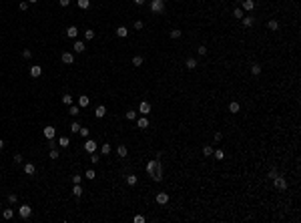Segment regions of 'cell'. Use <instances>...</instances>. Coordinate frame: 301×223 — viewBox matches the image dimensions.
I'll list each match as a JSON object with an SVG mask.
<instances>
[{"label": "cell", "instance_id": "obj_1", "mask_svg": "<svg viewBox=\"0 0 301 223\" xmlns=\"http://www.w3.org/2000/svg\"><path fill=\"white\" fill-rule=\"evenodd\" d=\"M273 185H275V189H279V191L287 189V181H285V177H281V175L273 177Z\"/></svg>", "mask_w": 301, "mask_h": 223}, {"label": "cell", "instance_id": "obj_2", "mask_svg": "<svg viewBox=\"0 0 301 223\" xmlns=\"http://www.w3.org/2000/svg\"><path fill=\"white\" fill-rule=\"evenodd\" d=\"M159 169H163V167H161V161H149V163H147V173H149L151 177H153Z\"/></svg>", "mask_w": 301, "mask_h": 223}, {"label": "cell", "instance_id": "obj_3", "mask_svg": "<svg viewBox=\"0 0 301 223\" xmlns=\"http://www.w3.org/2000/svg\"><path fill=\"white\" fill-rule=\"evenodd\" d=\"M18 215L22 217V219H28V217L32 215V207H30V205H20L18 207Z\"/></svg>", "mask_w": 301, "mask_h": 223}, {"label": "cell", "instance_id": "obj_4", "mask_svg": "<svg viewBox=\"0 0 301 223\" xmlns=\"http://www.w3.org/2000/svg\"><path fill=\"white\" fill-rule=\"evenodd\" d=\"M151 10L153 12H163L165 10V0H153L151 2Z\"/></svg>", "mask_w": 301, "mask_h": 223}, {"label": "cell", "instance_id": "obj_5", "mask_svg": "<svg viewBox=\"0 0 301 223\" xmlns=\"http://www.w3.org/2000/svg\"><path fill=\"white\" fill-rule=\"evenodd\" d=\"M139 113H140V115H145V117H147L149 113H151V103L143 101V103L139 105Z\"/></svg>", "mask_w": 301, "mask_h": 223}, {"label": "cell", "instance_id": "obj_6", "mask_svg": "<svg viewBox=\"0 0 301 223\" xmlns=\"http://www.w3.org/2000/svg\"><path fill=\"white\" fill-rule=\"evenodd\" d=\"M42 135H44V137L48 139V141H50V139H54V135H56V129L48 125V127H44V131H42Z\"/></svg>", "mask_w": 301, "mask_h": 223}, {"label": "cell", "instance_id": "obj_7", "mask_svg": "<svg viewBox=\"0 0 301 223\" xmlns=\"http://www.w3.org/2000/svg\"><path fill=\"white\" fill-rule=\"evenodd\" d=\"M155 201L159 203V205H165V203H169V195H167V193H157Z\"/></svg>", "mask_w": 301, "mask_h": 223}, {"label": "cell", "instance_id": "obj_8", "mask_svg": "<svg viewBox=\"0 0 301 223\" xmlns=\"http://www.w3.org/2000/svg\"><path fill=\"white\" fill-rule=\"evenodd\" d=\"M40 74H42V68H40L38 64H32V67H30V76H32V79H38Z\"/></svg>", "mask_w": 301, "mask_h": 223}, {"label": "cell", "instance_id": "obj_9", "mask_svg": "<svg viewBox=\"0 0 301 223\" xmlns=\"http://www.w3.org/2000/svg\"><path fill=\"white\" fill-rule=\"evenodd\" d=\"M66 36L68 38H76V36H78V28L76 26H68L66 28Z\"/></svg>", "mask_w": 301, "mask_h": 223}, {"label": "cell", "instance_id": "obj_10", "mask_svg": "<svg viewBox=\"0 0 301 223\" xmlns=\"http://www.w3.org/2000/svg\"><path fill=\"white\" fill-rule=\"evenodd\" d=\"M84 149H87L88 153H94V151H96V143H94L93 139H88V141L84 143Z\"/></svg>", "mask_w": 301, "mask_h": 223}, {"label": "cell", "instance_id": "obj_11", "mask_svg": "<svg viewBox=\"0 0 301 223\" xmlns=\"http://www.w3.org/2000/svg\"><path fill=\"white\" fill-rule=\"evenodd\" d=\"M241 22H243V26H253V24H255V18H253V16H243V18H241Z\"/></svg>", "mask_w": 301, "mask_h": 223}, {"label": "cell", "instance_id": "obj_12", "mask_svg": "<svg viewBox=\"0 0 301 223\" xmlns=\"http://www.w3.org/2000/svg\"><path fill=\"white\" fill-rule=\"evenodd\" d=\"M117 36H120V38H127V36H128V28H127V26H119V28H117Z\"/></svg>", "mask_w": 301, "mask_h": 223}, {"label": "cell", "instance_id": "obj_13", "mask_svg": "<svg viewBox=\"0 0 301 223\" xmlns=\"http://www.w3.org/2000/svg\"><path fill=\"white\" fill-rule=\"evenodd\" d=\"M88 105H90V99H88V97H84V95H82V97H78V107H80V109L88 107Z\"/></svg>", "mask_w": 301, "mask_h": 223}, {"label": "cell", "instance_id": "obj_14", "mask_svg": "<svg viewBox=\"0 0 301 223\" xmlns=\"http://www.w3.org/2000/svg\"><path fill=\"white\" fill-rule=\"evenodd\" d=\"M137 127H139V129H147V127H149V119H147L145 115H143V117L139 119V121H137Z\"/></svg>", "mask_w": 301, "mask_h": 223}, {"label": "cell", "instance_id": "obj_15", "mask_svg": "<svg viewBox=\"0 0 301 223\" xmlns=\"http://www.w3.org/2000/svg\"><path fill=\"white\" fill-rule=\"evenodd\" d=\"M241 6H243V10H253L255 2H253V0H243V2H241Z\"/></svg>", "mask_w": 301, "mask_h": 223}, {"label": "cell", "instance_id": "obj_16", "mask_svg": "<svg viewBox=\"0 0 301 223\" xmlns=\"http://www.w3.org/2000/svg\"><path fill=\"white\" fill-rule=\"evenodd\" d=\"M117 155H119V157H127L128 155V149L125 147V145H119V147H117Z\"/></svg>", "mask_w": 301, "mask_h": 223}, {"label": "cell", "instance_id": "obj_17", "mask_svg": "<svg viewBox=\"0 0 301 223\" xmlns=\"http://www.w3.org/2000/svg\"><path fill=\"white\" fill-rule=\"evenodd\" d=\"M62 62H66V64H72L74 62V56L70 52H62Z\"/></svg>", "mask_w": 301, "mask_h": 223}, {"label": "cell", "instance_id": "obj_18", "mask_svg": "<svg viewBox=\"0 0 301 223\" xmlns=\"http://www.w3.org/2000/svg\"><path fill=\"white\" fill-rule=\"evenodd\" d=\"M94 115H96V119H102V117L107 115V109H105L102 105H100V107H96V111H94Z\"/></svg>", "mask_w": 301, "mask_h": 223}, {"label": "cell", "instance_id": "obj_19", "mask_svg": "<svg viewBox=\"0 0 301 223\" xmlns=\"http://www.w3.org/2000/svg\"><path fill=\"white\" fill-rule=\"evenodd\" d=\"M239 111H241V105H239V103H229V113H239Z\"/></svg>", "mask_w": 301, "mask_h": 223}, {"label": "cell", "instance_id": "obj_20", "mask_svg": "<svg viewBox=\"0 0 301 223\" xmlns=\"http://www.w3.org/2000/svg\"><path fill=\"white\" fill-rule=\"evenodd\" d=\"M34 171H36V167H34L32 163H26V165H24V173H26V175H34Z\"/></svg>", "mask_w": 301, "mask_h": 223}, {"label": "cell", "instance_id": "obj_21", "mask_svg": "<svg viewBox=\"0 0 301 223\" xmlns=\"http://www.w3.org/2000/svg\"><path fill=\"white\" fill-rule=\"evenodd\" d=\"M58 145H60L62 149H66L68 145H70V139H68V137H60V139H58Z\"/></svg>", "mask_w": 301, "mask_h": 223}, {"label": "cell", "instance_id": "obj_22", "mask_svg": "<svg viewBox=\"0 0 301 223\" xmlns=\"http://www.w3.org/2000/svg\"><path fill=\"white\" fill-rule=\"evenodd\" d=\"M74 50H76V52H82V50H84V48H87V46H84V42H82V40H76V42H74Z\"/></svg>", "mask_w": 301, "mask_h": 223}, {"label": "cell", "instance_id": "obj_23", "mask_svg": "<svg viewBox=\"0 0 301 223\" xmlns=\"http://www.w3.org/2000/svg\"><path fill=\"white\" fill-rule=\"evenodd\" d=\"M137 181H139V177H137V175H128L127 177V185H131V187L137 185Z\"/></svg>", "mask_w": 301, "mask_h": 223}, {"label": "cell", "instance_id": "obj_24", "mask_svg": "<svg viewBox=\"0 0 301 223\" xmlns=\"http://www.w3.org/2000/svg\"><path fill=\"white\" fill-rule=\"evenodd\" d=\"M185 67H187L189 70H193V68L197 67V61H195V58H187V62H185Z\"/></svg>", "mask_w": 301, "mask_h": 223}, {"label": "cell", "instance_id": "obj_25", "mask_svg": "<svg viewBox=\"0 0 301 223\" xmlns=\"http://www.w3.org/2000/svg\"><path fill=\"white\" fill-rule=\"evenodd\" d=\"M76 4H78V8H82V10H84V8L90 6V0H76Z\"/></svg>", "mask_w": 301, "mask_h": 223}, {"label": "cell", "instance_id": "obj_26", "mask_svg": "<svg viewBox=\"0 0 301 223\" xmlns=\"http://www.w3.org/2000/svg\"><path fill=\"white\" fill-rule=\"evenodd\" d=\"M203 155L211 157V155H213V147H211V145H205V147H203Z\"/></svg>", "mask_w": 301, "mask_h": 223}, {"label": "cell", "instance_id": "obj_27", "mask_svg": "<svg viewBox=\"0 0 301 223\" xmlns=\"http://www.w3.org/2000/svg\"><path fill=\"white\" fill-rule=\"evenodd\" d=\"M233 16H235V18H239V20H241V18L245 16V14H243V8H239V6H237V8H235V10H233Z\"/></svg>", "mask_w": 301, "mask_h": 223}, {"label": "cell", "instance_id": "obj_28", "mask_svg": "<svg viewBox=\"0 0 301 223\" xmlns=\"http://www.w3.org/2000/svg\"><path fill=\"white\" fill-rule=\"evenodd\" d=\"M68 113H70L72 117H76L80 113V107H78V105H70V111H68Z\"/></svg>", "mask_w": 301, "mask_h": 223}, {"label": "cell", "instance_id": "obj_29", "mask_svg": "<svg viewBox=\"0 0 301 223\" xmlns=\"http://www.w3.org/2000/svg\"><path fill=\"white\" fill-rule=\"evenodd\" d=\"M84 38H87V40H93V38H94V30H93V28L84 30Z\"/></svg>", "mask_w": 301, "mask_h": 223}, {"label": "cell", "instance_id": "obj_30", "mask_svg": "<svg viewBox=\"0 0 301 223\" xmlns=\"http://www.w3.org/2000/svg\"><path fill=\"white\" fill-rule=\"evenodd\" d=\"M267 26L271 28V30H279V22H277V20H269Z\"/></svg>", "mask_w": 301, "mask_h": 223}, {"label": "cell", "instance_id": "obj_31", "mask_svg": "<svg viewBox=\"0 0 301 223\" xmlns=\"http://www.w3.org/2000/svg\"><path fill=\"white\" fill-rule=\"evenodd\" d=\"M12 215H14L12 209H4L2 211V217H4V219H12Z\"/></svg>", "mask_w": 301, "mask_h": 223}, {"label": "cell", "instance_id": "obj_32", "mask_svg": "<svg viewBox=\"0 0 301 223\" xmlns=\"http://www.w3.org/2000/svg\"><path fill=\"white\" fill-rule=\"evenodd\" d=\"M72 195H74V197H80V195H82V187H80V185H74Z\"/></svg>", "mask_w": 301, "mask_h": 223}, {"label": "cell", "instance_id": "obj_33", "mask_svg": "<svg viewBox=\"0 0 301 223\" xmlns=\"http://www.w3.org/2000/svg\"><path fill=\"white\" fill-rule=\"evenodd\" d=\"M100 153H102V155H108V153H111V145H108V143H105V145L100 147Z\"/></svg>", "mask_w": 301, "mask_h": 223}, {"label": "cell", "instance_id": "obj_34", "mask_svg": "<svg viewBox=\"0 0 301 223\" xmlns=\"http://www.w3.org/2000/svg\"><path fill=\"white\" fill-rule=\"evenodd\" d=\"M213 153H215V159H219V161H221V159H225V151H221V149H219V151H213Z\"/></svg>", "mask_w": 301, "mask_h": 223}, {"label": "cell", "instance_id": "obj_35", "mask_svg": "<svg viewBox=\"0 0 301 223\" xmlns=\"http://www.w3.org/2000/svg\"><path fill=\"white\" fill-rule=\"evenodd\" d=\"M143 64V56H134L133 58V67H140Z\"/></svg>", "mask_w": 301, "mask_h": 223}, {"label": "cell", "instance_id": "obj_36", "mask_svg": "<svg viewBox=\"0 0 301 223\" xmlns=\"http://www.w3.org/2000/svg\"><path fill=\"white\" fill-rule=\"evenodd\" d=\"M125 117H127L128 121H134V119H137V111H128V113H127Z\"/></svg>", "mask_w": 301, "mask_h": 223}, {"label": "cell", "instance_id": "obj_37", "mask_svg": "<svg viewBox=\"0 0 301 223\" xmlns=\"http://www.w3.org/2000/svg\"><path fill=\"white\" fill-rule=\"evenodd\" d=\"M181 34H183L181 30H171V32H169V36H171V38H181Z\"/></svg>", "mask_w": 301, "mask_h": 223}, {"label": "cell", "instance_id": "obj_38", "mask_svg": "<svg viewBox=\"0 0 301 223\" xmlns=\"http://www.w3.org/2000/svg\"><path fill=\"white\" fill-rule=\"evenodd\" d=\"M251 73H253L255 76H257V74L261 73V64H253V67H251Z\"/></svg>", "mask_w": 301, "mask_h": 223}, {"label": "cell", "instance_id": "obj_39", "mask_svg": "<svg viewBox=\"0 0 301 223\" xmlns=\"http://www.w3.org/2000/svg\"><path fill=\"white\" fill-rule=\"evenodd\" d=\"M62 103H64V105H72V97L64 95V97H62Z\"/></svg>", "mask_w": 301, "mask_h": 223}, {"label": "cell", "instance_id": "obj_40", "mask_svg": "<svg viewBox=\"0 0 301 223\" xmlns=\"http://www.w3.org/2000/svg\"><path fill=\"white\" fill-rule=\"evenodd\" d=\"M84 177H87V179H94V177H96V173H94L93 169H88L87 173H84Z\"/></svg>", "mask_w": 301, "mask_h": 223}, {"label": "cell", "instance_id": "obj_41", "mask_svg": "<svg viewBox=\"0 0 301 223\" xmlns=\"http://www.w3.org/2000/svg\"><path fill=\"white\" fill-rule=\"evenodd\" d=\"M70 131H72V133H78V131H80V125H78V123H72V125H70Z\"/></svg>", "mask_w": 301, "mask_h": 223}, {"label": "cell", "instance_id": "obj_42", "mask_svg": "<svg viewBox=\"0 0 301 223\" xmlns=\"http://www.w3.org/2000/svg\"><path fill=\"white\" fill-rule=\"evenodd\" d=\"M90 163H94V165L99 163V155H96V151H94V153H90Z\"/></svg>", "mask_w": 301, "mask_h": 223}, {"label": "cell", "instance_id": "obj_43", "mask_svg": "<svg viewBox=\"0 0 301 223\" xmlns=\"http://www.w3.org/2000/svg\"><path fill=\"white\" fill-rule=\"evenodd\" d=\"M50 159H58V151H56V149H50Z\"/></svg>", "mask_w": 301, "mask_h": 223}, {"label": "cell", "instance_id": "obj_44", "mask_svg": "<svg viewBox=\"0 0 301 223\" xmlns=\"http://www.w3.org/2000/svg\"><path fill=\"white\" fill-rule=\"evenodd\" d=\"M80 181H82V177H80V175H74V177H72V183H74V185H80Z\"/></svg>", "mask_w": 301, "mask_h": 223}, {"label": "cell", "instance_id": "obj_45", "mask_svg": "<svg viewBox=\"0 0 301 223\" xmlns=\"http://www.w3.org/2000/svg\"><path fill=\"white\" fill-rule=\"evenodd\" d=\"M22 56H24V58H30V56H32V52H30L28 48H24V50H22Z\"/></svg>", "mask_w": 301, "mask_h": 223}, {"label": "cell", "instance_id": "obj_46", "mask_svg": "<svg viewBox=\"0 0 301 223\" xmlns=\"http://www.w3.org/2000/svg\"><path fill=\"white\" fill-rule=\"evenodd\" d=\"M58 4H60L62 8H66L68 4H70V0H58Z\"/></svg>", "mask_w": 301, "mask_h": 223}, {"label": "cell", "instance_id": "obj_47", "mask_svg": "<svg viewBox=\"0 0 301 223\" xmlns=\"http://www.w3.org/2000/svg\"><path fill=\"white\" fill-rule=\"evenodd\" d=\"M134 30H143V22H140V20L134 22Z\"/></svg>", "mask_w": 301, "mask_h": 223}, {"label": "cell", "instance_id": "obj_48", "mask_svg": "<svg viewBox=\"0 0 301 223\" xmlns=\"http://www.w3.org/2000/svg\"><path fill=\"white\" fill-rule=\"evenodd\" d=\"M197 50H199V54H203V56L207 54V46H199V48H197Z\"/></svg>", "mask_w": 301, "mask_h": 223}, {"label": "cell", "instance_id": "obj_49", "mask_svg": "<svg viewBox=\"0 0 301 223\" xmlns=\"http://www.w3.org/2000/svg\"><path fill=\"white\" fill-rule=\"evenodd\" d=\"M16 199H18V197L14 195V193H10V195H8V201H10V203H16Z\"/></svg>", "mask_w": 301, "mask_h": 223}, {"label": "cell", "instance_id": "obj_50", "mask_svg": "<svg viewBox=\"0 0 301 223\" xmlns=\"http://www.w3.org/2000/svg\"><path fill=\"white\" fill-rule=\"evenodd\" d=\"M145 221V217L143 215H134V223H143Z\"/></svg>", "mask_w": 301, "mask_h": 223}, {"label": "cell", "instance_id": "obj_51", "mask_svg": "<svg viewBox=\"0 0 301 223\" xmlns=\"http://www.w3.org/2000/svg\"><path fill=\"white\" fill-rule=\"evenodd\" d=\"M78 133H80L82 137H88V129H82V127H80V131H78Z\"/></svg>", "mask_w": 301, "mask_h": 223}, {"label": "cell", "instance_id": "obj_52", "mask_svg": "<svg viewBox=\"0 0 301 223\" xmlns=\"http://www.w3.org/2000/svg\"><path fill=\"white\" fill-rule=\"evenodd\" d=\"M277 175H279V173H277V169H271V173H269V177L273 179V177H277Z\"/></svg>", "mask_w": 301, "mask_h": 223}, {"label": "cell", "instance_id": "obj_53", "mask_svg": "<svg viewBox=\"0 0 301 223\" xmlns=\"http://www.w3.org/2000/svg\"><path fill=\"white\" fill-rule=\"evenodd\" d=\"M14 161H16V163H22V155H20V153H18V155H14Z\"/></svg>", "mask_w": 301, "mask_h": 223}, {"label": "cell", "instance_id": "obj_54", "mask_svg": "<svg viewBox=\"0 0 301 223\" xmlns=\"http://www.w3.org/2000/svg\"><path fill=\"white\" fill-rule=\"evenodd\" d=\"M28 8V2H20V10H26Z\"/></svg>", "mask_w": 301, "mask_h": 223}, {"label": "cell", "instance_id": "obj_55", "mask_svg": "<svg viewBox=\"0 0 301 223\" xmlns=\"http://www.w3.org/2000/svg\"><path fill=\"white\" fill-rule=\"evenodd\" d=\"M133 2H134V4H139V6H143V4H145V0H133Z\"/></svg>", "mask_w": 301, "mask_h": 223}, {"label": "cell", "instance_id": "obj_56", "mask_svg": "<svg viewBox=\"0 0 301 223\" xmlns=\"http://www.w3.org/2000/svg\"><path fill=\"white\" fill-rule=\"evenodd\" d=\"M28 4H34V2H38V0H26Z\"/></svg>", "mask_w": 301, "mask_h": 223}, {"label": "cell", "instance_id": "obj_57", "mask_svg": "<svg viewBox=\"0 0 301 223\" xmlns=\"http://www.w3.org/2000/svg\"><path fill=\"white\" fill-rule=\"evenodd\" d=\"M2 149H4V143H2V139H0V151H2Z\"/></svg>", "mask_w": 301, "mask_h": 223}]
</instances>
